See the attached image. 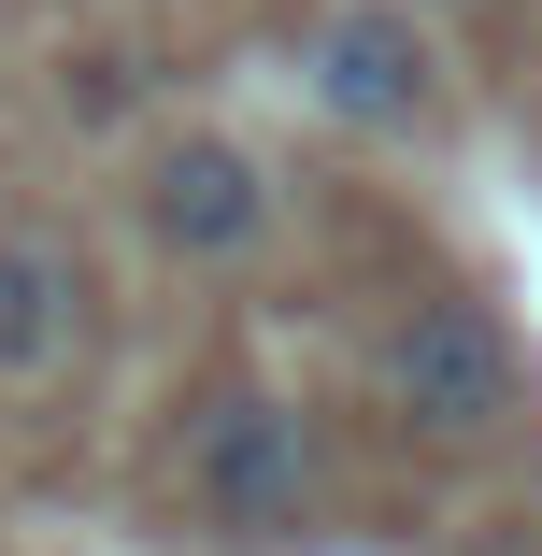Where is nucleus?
<instances>
[{
  "label": "nucleus",
  "instance_id": "nucleus-3",
  "mask_svg": "<svg viewBox=\"0 0 542 556\" xmlns=\"http://www.w3.org/2000/svg\"><path fill=\"white\" fill-rule=\"evenodd\" d=\"M300 86L314 115L357 129V143H414L428 115H443V43L414 29V0H329L300 43Z\"/></svg>",
  "mask_w": 542,
  "mask_h": 556
},
{
  "label": "nucleus",
  "instance_id": "nucleus-1",
  "mask_svg": "<svg viewBox=\"0 0 542 556\" xmlns=\"http://www.w3.org/2000/svg\"><path fill=\"white\" fill-rule=\"evenodd\" d=\"M371 400L400 442H428V457H486V442L528 428V343H514V314L471 300V286H428L371 328Z\"/></svg>",
  "mask_w": 542,
  "mask_h": 556
},
{
  "label": "nucleus",
  "instance_id": "nucleus-2",
  "mask_svg": "<svg viewBox=\"0 0 542 556\" xmlns=\"http://www.w3.org/2000/svg\"><path fill=\"white\" fill-rule=\"evenodd\" d=\"M314 414L286 386H214L186 428V514L214 542H300L314 528Z\"/></svg>",
  "mask_w": 542,
  "mask_h": 556
},
{
  "label": "nucleus",
  "instance_id": "nucleus-5",
  "mask_svg": "<svg viewBox=\"0 0 542 556\" xmlns=\"http://www.w3.org/2000/svg\"><path fill=\"white\" fill-rule=\"evenodd\" d=\"M86 343V257L58 229H0V386H43Z\"/></svg>",
  "mask_w": 542,
  "mask_h": 556
},
{
  "label": "nucleus",
  "instance_id": "nucleus-6",
  "mask_svg": "<svg viewBox=\"0 0 542 556\" xmlns=\"http://www.w3.org/2000/svg\"><path fill=\"white\" fill-rule=\"evenodd\" d=\"M457 556H542V528H471Z\"/></svg>",
  "mask_w": 542,
  "mask_h": 556
},
{
  "label": "nucleus",
  "instance_id": "nucleus-7",
  "mask_svg": "<svg viewBox=\"0 0 542 556\" xmlns=\"http://www.w3.org/2000/svg\"><path fill=\"white\" fill-rule=\"evenodd\" d=\"M457 15H514V0H457Z\"/></svg>",
  "mask_w": 542,
  "mask_h": 556
},
{
  "label": "nucleus",
  "instance_id": "nucleus-4",
  "mask_svg": "<svg viewBox=\"0 0 542 556\" xmlns=\"http://www.w3.org/2000/svg\"><path fill=\"white\" fill-rule=\"evenodd\" d=\"M129 214H143L157 257H186V271H243V257L272 243V157L229 143V129H172V143H143Z\"/></svg>",
  "mask_w": 542,
  "mask_h": 556
}]
</instances>
